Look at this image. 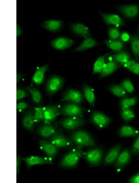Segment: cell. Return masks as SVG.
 Returning a JSON list of instances; mask_svg holds the SVG:
<instances>
[{"label":"cell","mask_w":139,"mask_h":183,"mask_svg":"<svg viewBox=\"0 0 139 183\" xmlns=\"http://www.w3.org/2000/svg\"><path fill=\"white\" fill-rule=\"evenodd\" d=\"M29 93L25 90L17 87L16 88V100L17 101L28 96Z\"/></svg>","instance_id":"39"},{"label":"cell","mask_w":139,"mask_h":183,"mask_svg":"<svg viewBox=\"0 0 139 183\" xmlns=\"http://www.w3.org/2000/svg\"></svg>","instance_id":"48"},{"label":"cell","mask_w":139,"mask_h":183,"mask_svg":"<svg viewBox=\"0 0 139 183\" xmlns=\"http://www.w3.org/2000/svg\"><path fill=\"white\" fill-rule=\"evenodd\" d=\"M120 137H137L139 135V132L131 126L124 125L121 126L118 131Z\"/></svg>","instance_id":"25"},{"label":"cell","mask_w":139,"mask_h":183,"mask_svg":"<svg viewBox=\"0 0 139 183\" xmlns=\"http://www.w3.org/2000/svg\"><path fill=\"white\" fill-rule=\"evenodd\" d=\"M132 153L131 150L126 148L121 151L113 165L117 170H120L130 162Z\"/></svg>","instance_id":"11"},{"label":"cell","mask_w":139,"mask_h":183,"mask_svg":"<svg viewBox=\"0 0 139 183\" xmlns=\"http://www.w3.org/2000/svg\"><path fill=\"white\" fill-rule=\"evenodd\" d=\"M83 154L81 148L76 147L65 154L61 159L59 165L64 168H74L78 165Z\"/></svg>","instance_id":"2"},{"label":"cell","mask_w":139,"mask_h":183,"mask_svg":"<svg viewBox=\"0 0 139 183\" xmlns=\"http://www.w3.org/2000/svg\"><path fill=\"white\" fill-rule=\"evenodd\" d=\"M23 160L25 163L28 169H30L32 166L48 164L52 165L53 162L49 159L39 156H32L24 158Z\"/></svg>","instance_id":"16"},{"label":"cell","mask_w":139,"mask_h":183,"mask_svg":"<svg viewBox=\"0 0 139 183\" xmlns=\"http://www.w3.org/2000/svg\"><path fill=\"white\" fill-rule=\"evenodd\" d=\"M138 99L135 96L131 98H124L120 101V105L121 109L130 108L137 103Z\"/></svg>","instance_id":"34"},{"label":"cell","mask_w":139,"mask_h":183,"mask_svg":"<svg viewBox=\"0 0 139 183\" xmlns=\"http://www.w3.org/2000/svg\"><path fill=\"white\" fill-rule=\"evenodd\" d=\"M120 113L122 119L126 123L132 120L135 116L134 112L130 108L121 109Z\"/></svg>","instance_id":"33"},{"label":"cell","mask_w":139,"mask_h":183,"mask_svg":"<svg viewBox=\"0 0 139 183\" xmlns=\"http://www.w3.org/2000/svg\"><path fill=\"white\" fill-rule=\"evenodd\" d=\"M131 72L135 74L139 75V62L137 63Z\"/></svg>","instance_id":"45"},{"label":"cell","mask_w":139,"mask_h":183,"mask_svg":"<svg viewBox=\"0 0 139 183\" xmlns=\"http://www.w3.org/2000/svg\"><path fill=\"white\" fill-rule=\"evenodd\" d=\"M103 155V149L101 147H97L83 153L82 156L90 165L97 166L101 163Z\"/></svg>","instance_id":"4"},{"label":"cell","mask_w":139,"mask_h":183,"mask_svg":"<svg viewBox=\"0 0 139 183\" xmlns=\"http://www.w3.org/2000/svg\"><path fill=\"white\" fill-rule=\"evenodd\" d=\"M30 94L32 102L36 104H40L42 101V96L41 92L35 87H27L24 88Z\"/></svg>","instance_id":"29"},{"label":"cell","mask_w":139,"mask_h":183,"mask_svg":"<svg viewBox=\"0 0 139 183\" xmlns=\"http://www.w3.org/2000/svg\"><path fill=\"white\" fill-rule=\"evenodd\" d=\"M130 36L126 32L123 31L120 34V39L124 42H126L129 41Z\"/></svg>","instance_id":"43"},{"label":"cell","mask_w":139,"mask_h":183,"mask_svg":"<svg viewBox=\"0 0 139 183\" xmlns=\"http://www.w3.org/2000/svg\"><path fill=\"white\" fill-rule=\"evenodd\" d=\"M58 130L56 126L50 124H45L38 127L36 131L41 137L47 138H50Z\"/></svg>","instance_id":"19"},{"label":"cell","mask_w":139,"mask_h":183,"mask_svg":"<svg viewBox=\"0 0 139 183\" xmlns=\"http://www.w3.org/2000/svg\"><path fill=\"white\" fill-rule=\"evenodd\" d=\"M107 32L109 39L116 40L120 38L121 33L119 30L116 27L108 28Z\"/></svg>","instance_id":"36"},{"label":"cell","mask_w":139,"mask_h":183,"mask_svg":"<svg viewBox=\"0 0 139 183\" xmlns=\"http://www.w3.org/2000/svg\"><path fill=\"white\" fill-rule=\"evenodd\" d=\"M61 101H67L80 104L84 102V98L80 91L76 89L70 88L64 92Z\"/></svg>","instance_id":"8"},{"label":"cell","mask_w":139,"mask_h":183,"mask_svg":"<svg viewBox=\"0 0 139 183\" xmlns=\"http://www.w3.org/2000/svg\"><path fill=\"white\" fill-rule=\"evenodd\" d=\"M48 67V64H47L37 67L32 76V82L37 86L42 84L44 80L45 73Z\"/></svg>","instance_id":"21"},{"label":"cell","mask_w":139,"mask_h":183,"mask_svg":"<svg viewBox=\"0 0 139 183\" xmlns=\"http://www.w3.org/2000/svg\"><path fill=\"white\" fill-rule=\"evenodd\" d=\"M120 84L123 86L126 91L131 93L134 91V86L130 80L128 79H126L122 81Z\"/></svg>","instance_id":"37"},{"label":"cell","mask_w":139,"mask_h":183,"mask_svg":"<svg viewBox=\"0 0 139 183\" xmlns=\"http://www.w3.org/2000/svg\"><path fill=\"white\" fill-rule=\"evenodd\" d=\"M130 44L132 53L136 59H139V34H134L130 36Z\"/></svg>","instance_id":"30"},{"label":"cell","mask_w":139,"mask_h":183,"mask_svg":"<svg viewBox=\"0 0 139 183\" xmlns=\"http://www.w3.org/2000/svg\"><path fill=\"white\" fill-rule=\"evenodd\" d=\"M109 54L107 53L97 58L94 65L92 74L100 73L106 63L105 58Z\"/></svg>","instance_id":"32"},{"label":"cell","mask_w":139,"mask_h":183,"mask_svg":"<svg viewBox=\"0 0 139 183\" xmlns=\"http://www.w3.org/2000/svg\"><path fill=\"white\" fill-rule=\"evenodd\" d=\"M23 159L19 155L16 156V174H18L19 172L20 165Z\"/></svg>","instance_id":"44"},{"label":"cell","mask_w":139,"mask_h":183,"mask_svg":"<svg viewBox=\"0 0 139 183\" xmlns=\"http://www.w3.org/2000/svg\"><path fill=\"white\" fill-rule=\"evenodd\" d=\"M122 145H116L112 147L107 152L103 161V165L107 166L113 164L121 152Z\"/></svg>","instance_id":"15"},{"label":"cell","mask_w":139,"mask_h":183,"mask_svg":"<svg viewBox=\"0 0 139 183\" xmlns=\"http://www.w3.org/2000/svg\"><path fill=\"white\" fill-rule=\"evenodd\" d=\"M28 104L24 101H21L17 103L16 108L19 110H21L27 108Z\"/></svg>","instance_id":"41"},{"label":"cell","mask_w":139,"mask_h":183,"mask_svg":"<svg viewBox=\"0 0 139 183\" xmlns=\"http://www.w3.org/2000/svg\"><path fill=\"white\" fill-rule=\"evenodd\" d=\"M85 111V108L79 104L70 102L65 104L60 108L59 115L67 117H81Z\"/></svg>","instance_id":"3"},{"label":"cell","mask_w":139,"mask_h":183,"mask_svg":"<svg viewBox=\"0 0 139 183\" xmlns=\"http://www.w3.org/2000/svg\"><path fill=\"white\" fill-rule=\"evenodd\" d=\"M58 148H64L70 147L72 143L58 130L50 138L49 141Z\"/></svg>","instance_id":"10"},{"label":"cell","mask_w":139,"mask_h":183,"mask_svg":"<svg viewBox=\"0 0 139 183\" xmlns=\"http://www.w3.org/2000/svg\"><path fill=\"white\" fill-rule=\"evenodd\" d=\"M91 123L99 129L107 127L112 122V119L103 113L95 110L92 112L90 118Z\"/></svg>","instance_id":"7"},{"label":"cell","mask_w":139,"mask_h":183,"mask_svg":"<svg viewBox=\"0 0 139 183\" xmlns=\"http://www.w3.org/2000/svg\"><path fill=\"white\" fill-rule=\"evenodd\" d=\"M64 82V79L60 76H51L46 83L45 89L47 94L49 96L54 95L62 88Z\"/></svg>","instance_id":"5"},{"label":"cell","mask_w":139,"mask_h":183,"mask_svg":"<svg viewBox=\"0 0 139 183\" xmlns=\"http://www.w3.org/2000/svg\"><path fill=\"white\" fill-rule=\"evenodd\" d=\"M22 33V30L20 26L18 24H17L16 26V35L17 37L21 35Z\"/></svg>","instance_id":"47"},{"label":"cell","mask_w":139,"mask_h":183,"mask_svg":"<svg viewBox=\"0 0 139 183\" xmlns=\"http://www.w3.org/2000/svg\"><path fill=\"white\" fill-rule=\"evenodd\" d=\"M98 44V43L91 36L87 37L84 38L81 44L75 48L74 51H83L94 47Z\"/></svg>","instance_id":"28"},{"label":"cell","mask_w":139,"mask_h":183,"mask_svg":"<svg viewBox=\"0 0 139 183\" xmlns=\"http://www.w3.org/2000/svg\"><path fill=\"white\" fill-rule=\"evenodd\" d=\"M23 75L20 73H16V83H19L22 79Z\"/></svg>","instance_id":"46"},{"label":"cell","mask_w":139,"mask_h":183,"mask_svg":"<svg viewBox=\"0 0 139 183\" xmlns=\"http://www.w3.org/2000/svg\"><path fill=\"white\" fill-rule=\"evenodd\" d=\"M108 60L107 62H106L103 68L99 73V79L103 78L111 75L121 67L115 61Z\"/></svg>","instance_id":"22"},{"label":"cell","mask_w":139,"mask_h":183,"mask_svg":"<svg viewBox=\"0 0 139 183\" xmlns=\"http://www.w3.org/2000/svg\"><path fill=\"white\" fill-rule=\"evenodd\" d=\"M137 63L134 60L130 59L124 64L123 66L131 71L135 66Z\"/></svg>","instance_id":"40"},{"label":"cell","mask_w":139,"mask_h":183,"mask_svg":"<svg viewBox=\"0 0 139 183\" xmlns=\"http://www.w3.org/2000/svg\"><path fill=\"white\" fill-rule=\"evenodd\" d=\"M69 139L77 147L82 148L95 146V140L87 132L82 129L75 130L70 135Z\"/></svg>","instance_id":"1"},{"label":"cell","mask_w":139,"mask_h":183,"mask_svg":"<svg viewBox=\"0 0 139 183\" xmlns=\"http://www.w3.org/2000/svg\"><path fill=\"white\" fill-rule=\"evenodd\" d=\"M44 107L43 121L45 124H50L59 115L60 107L58 104H55L48 105Z\"/></svg>","instance_id":"13"},{"label":"cell","mask_w":139,"mask_h":183,"mask_svg":"<svg viewBox=\"0 0 139 183\" xmlns=\"http://www.w3.org/2000/svg\"><path fill=\"white\" fill-rule=\"evenodd\" d=\"M63 22L61 20H49L44 22L41 24L42 27L47 30L57 32L62 28Z\"/></svg>","instance_id":"26"},{"label":"cell","mask_w":139,"mask_h":183,"mask_svg":"<svg viewBox=\"0 0 139 183\" xmlns=\"http://www.w3.org/2000/svg\"><path fill=\"white\" fill-rule=\"evenodd\" d=\"M105 45L115 53L124 50L126 43L120 39L116 40L106 39L104 41Z\"/></svg>","instance_id":"23"},{"label":"cell","mask_w":139,"mask_h":183,"mask_svg":"<svg viewBox=\"0 0 139 183\" xmlns=\"http://www.w3.org/2000/svg\"><path fill=\"white\" fill-rule=\"evenodd\" d=\"M117 9L123 16L128 19H134L139 14L138 4L121 5L117 7Z\"/></svg>","instance_id":"9"},{"label":"cell","mask_w":139,"mask_h":183,"mask_svg":"<svg viewBox=\"0 0 139 183\" xmlns=\"http://www.w3.org/2000/svg\"><path fill=\"white\" fill-rule=\"evenodd\" d=\"M130 150L133 155L137 156L139 154V135L136 137Z\"/></svg>","instance_id":"38"},{"label":"cell","mask_w":139,"mask_h":183,"mask_svg":"<svg viewBox=\"0 0 139 183\" xmlns=\"http://www.w3.org/2000/svg\"><path fill=\"white\" fill-rule=\"evenodd\" d=\"M82 89L87 101L91 106L94 107L95 97L93 89L89 85L85 83L82 85Z\"/></svg>","instance_id":"27"},{"label":"cell","mask_w":139,"mask_h":183,"mask_svg":"<svg viewBox=\"0 0 139 183\" xmlns=\"http://www.w3.org/2000/svg\"><path fill=\"white\" fill-rule=\"evenodd\" d=\"M75 43V41L72 39L65 37H60L53 39L50 44L55 49L63 50L70 47Z\"/></svg>","instance_id":"14"},{"label":"cell","mask_w":139,"mask_h":183,"mask_svg":"<svg viewBox=\"0 0 139 183\" xmlns=\"http://www.w3.org/2000/svg\"><path fill=\"white\" fill-rule=\"evenodd\" d=\"M98 12L107 25H112L116 27L125 26L124 20L117 15L106 13L99 10Z\"/></svg>","instance_id":"12"},{"label":"cell","mask_w":139,"mask_h":183,"mask_svg":"<svg viewBox=\"0 0 139 183\" xmlns=\"http://www.w3.org/2000/svg\"><path fill=\"white\" fill-rule=\"evenodd\" d=\"M128 182L130 183H139V172L130 177Z\"/></svg>","instance_id":"42"},{"label":"cell","mask_w":139,"mask_h":183,"mask_svg":"<svg viewBox=\"0 0 139 183\" xmlns=\"http://www.w3.org/2000/svg\"><path fill=\"white\" fill-rule=\"evenodd\" d=\"M45 107H36L34 111V120L35 123H37L43 120Z\"/></svg>","instance_id":"35"},{"label":"cell","mask_w":139,"mask_h":183,"mask_svg":"<svg viewBox=\"0 0 139 183\" xmlns=\"http://www.w3.org/2000/svg\"><path fill=\"white\" fill-rule=\"evenodd\" d=\"M108 90L117 97H124L127 96V92L120 84L112 85L108 88Z\"/></svg>","instance_id":"31"},{"label":"cell","mask_w":139,"mask_h":183,"mask_svg":"<svg viewBox=\"0 0 139 183\" xmlns=\"http://www.w3.org/2000/svg\"><path fill=\"white\" fill-rule=\"evenodd\" d=\"M70 29L74 34L84 38L91 36L89 29L84 24L80 23H72L70 24Z\"/></svg>","instance_id":"20"},{"label":"cell","mask_w":139,"mask_h":183,"mask_svg":"<svg viewBox=\"0 0 139 183\" xmlns=\"http://www.w3.org/2000/svg\"><path fill=\"white\" fill-rule=\"evenodd\" d=\"M108 59L115 61L121 66L131 59V55L128 52L124 50L111 55Z\"/></svg>","instance_id":"24"},{"label":"cell","mask_w":139,"mask_h":183,"mask_svg":"<svg viewBox=\"0 0 139 183\" xmlns=\"http://www.w3.org/2000/svg\"><path fill=\"white\" fill-rule=\"evenodd\" d=\"M34 112L32 109L26 111L23 115L22 124L23 127L30 132L33 131L34 128Z\"/></svg>","instance_id":"18"},{"label":"cell","mask_w":139,"mask_h":183,"mask_svg":"<svg viewBox=\"0 0 139 183\" xmlns=\"http://www.w3.org/2000/svg\"><path fill=\"white\" fill-rule=\"evenodd\" d=\"M39 143L40 149L49 158H54L57 155L59 148L49 141L40 140Z\"/></svg>","instance_id":"17"},{"label":"cell","mask_w":139,"mask_h":183,"mask_svg":"<svg viewBox=\"0 0 139 183\" xmlns=\"http://www.w3.org/2000/svg\"><path fill=\"white\" fill-rule=\"evenodd\" d=\"M87 123V121L81 117H67L58 121L59 124L63 128L72 130L82 127Z\"/></svg>","instance_id":"6"}]
</instances>
